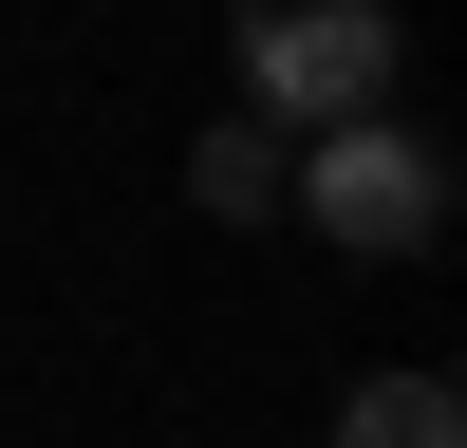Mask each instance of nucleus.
I'll return each mask as SVG.
<instances>
[{
	"instance_id": "f257e3e1",
	"label": "nucleus",
	"mask_w": 467,
	"mask_h": 448,
	"mask_svg": "<svg viewBox=\"0 0 467 448\" xmlns=\"http://www.w3.org/2000/svg\"><path fill=\"white\" fill-rule=\"evenodd\" d=\"M244 75H262V112H374L393 94V19L374 0H244Z\"/></svg>"
},
{
	"instance_id": "f03ea898",
	"label": "nucleus",
	"mask_w": 467,
	"mask_h": 448,
	"mask_svg": "<svg viewBox=\"0 0 467 448\" xmlns=\"http://www.w3.org/2000/svg\"><path fill=\"white\" fill-rule=\"evenodd\" d=\"M299 206H318L337 243H374V261H411V243L449 224V168H431L411 131H374V112H337V131H318V168H299Z\"/></svg>"
},
{
	"instance_id": "7ed1b4c3",
	"label": "nucleus",
	"mask_w": 467,
	"mask_h": 448,
	"mask_svg": "<svg viewBox=\"0 0 467 448\" xmlns=\"http://www.w3.org/2000/svg\"><path fill=\"white\" fill-rule=\"evenodd\" d=\"M337 448H467V392L449 373H374V392L337 411Z\"/></svg>"
}]
</instances>
